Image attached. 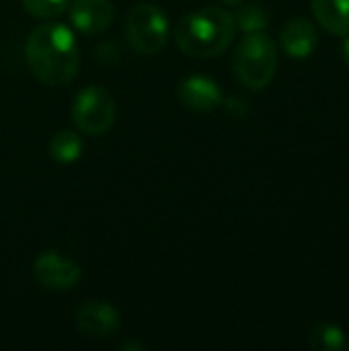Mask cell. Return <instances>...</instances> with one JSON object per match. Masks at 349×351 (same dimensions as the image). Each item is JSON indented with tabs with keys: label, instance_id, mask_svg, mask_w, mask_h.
<instances>
[{
	"label": "cell",
	"instance_id": "6da1fadb",
	"mask_svg": "<svg viewBox=\"0 0 349 351\" xmlns=\"http://www.w3.org/2000/svg\"><path fill=\"white\" fill-rule=\"evenodd\" d=\"M25 60L33 76L47 86H66L80 70L76 37L62 23L37 25L27 37Z\"/></svg>",
	"mask_w": 349,
	"mask_h": 351
},
{
	"label": "cell",
	"instance_id": "7a4b0ae2",
	"mask_svg": "<svg viewBox=\"0 0 349 351\" xmlns=\"http://www.w3.org/2000/svg\"><path fill=\"white\" fill-rule=\"evenodd\" d=\"M234 16L220 6H204L185 14L177 29V47L191 58H216L224 53L234 39Z\"/></svg>",
	"mask_w": 349,
	"mask_h": 351
},
{
	"label": "cell",
	"instance_id": "3957f363",
	"mask_svg": "<svg viewBox=\"0 0 349 351\" xmlns=\"http://www.w3.org/2000/svg\"><path fill=\"white\" fill-rule=\"evenodd\" d=\"M232 70L237 80L249 90H263L276 76L278 49L269 35L247 33L245 39L234 47Z\"/></svg>",
	"mask_w": 349,
	"mask_h": 351
},
{
	"label": "cell",
	"instance_id": "277c9868",
	"mask_svg": "<svg viewBox=\"0 0 349 351\" xmlns=\"http://www.w3.org/2000/svg\"><path fill=\"white\" fill-rule=\"evenodd\" d=\"M125 39L140 56H156L169 41V16L154 2L136 4L125 16Z\"/></svg>",
	"mask_w": 349,
	"mask_h": 351
},
{
	"label": "cell",
	"instance_id": "5b68a950",
	"mask_svg": "<svg viewBox=\"0 0 349 351\" xmlns=\"http://www.w3.org/2000/svg\"><path fill=\"white\" fill-rule=\"evenodd\" d=\"M70 115L78 132L86 136H101L113 128L117 103L107 88L91 84L74 97Z\"/></svg>",
	"mask_w": 349,
	"mask_h": 351
},
{
	"label": "cell",
	"instance_id": "8992f818",
	"mask_svg": "<svg viewBox=\"0 0 349 351\" xmlns=\"http://www.w3.org/2000/svg\"><path fill=\"white\" fill-rule=\"evenodd\" d=\"M33 278L45 290L66 292L76 288L82 280V269L76 261L60 255L58 251H43L33 263Z\"/></svg>",
	"mask_w": 349,
	"mask_h": 351
},
{
	"label": "cell",
	"instance_id": "52a82bcc",
	"mask_svg": "<svg viewBox=\"0 0 349 351\" xmlns=\"http://www.w3.org/2000/svg\"><path fill=\"white\" fill-rule=\"evenodd\" d=\"M76 327L82 335L93 339H109L117 333L121 321L119 311L103 300H88L76 308Z\"/></svg>",
	"mask_w": 349,
	"mask_h": 351
},
{
	"label": "cell",
	"instance_id": "ba28073f",
	"mask_svg": "<svg viewBox=\"0 0 349 351\" xmlns=\"http://www.w3.org/2000/svg\"><path fill=\"white\" fill-rule=\"evenodd\" d=\"M68 12L76 31L84 35H99L113 23L115 6L111 0H72Z\"/></svg>",
	"mask_w": 349,
	"mask_h": 351
},
{
	"label": "cell",
	"instance_id": "9c48e42d",
	"mask_svg": "<svg viewBox=\"0 0 349 351\" xmlns=\"http://www.w3.org/2000/svg\"><path fill=\"white\" fill-rule=\"evenodd\" d=\"M179 101L191 111L208 113L218 109L224 103V97L216 80L208 76H187L179 84Z\"/></svg>",
	"mask_w": 349,
	"mask_h": 351
},
{
	"label": "cell",
	"instance_id": "30bf717a",
	"mask_svg": "<svg viewBox=\"0 0 349 351\" xmlns=\"http://www.w3.org/2000/svg\"><path fill=\"white\" fill-rule=\"evenodd\" d=\"M280 43H282V49L286 51V56H290L294 60H304L315 51V47L319 43V33L309 19L294 16V19L286 21V25L282 27Z\"/></svg>",
	"mask_w": 349,
	"mask_h": 351
},
{
	"label": "cell",
	"instance_id": "8fae6325",
	"mask_svg": "<svg viewBox=\"0 0 349 351\" xmlns=\"http://www.w3.org/2000/svg\"><path fill=\"white\" fill-rule=\"evenodd\" d=\"M317 23L331 35L344 37L349 33V0H311Z\"/></svg>",
	"mask_w": 349,
	"mask_h": 351
},
{
	"label": "cell",
	"instance_id": "7c38bea8",
	"mask_svg": "<svg viewBox=\"0 0 349 351\" xmlns=\"http://www.w3.org/2000/svg\"><path fill=\"white\" fill-rule=\"evenodd\" d=\"M309 346L313 351H346L349 348L346 331L335 325L321 321L309 331Z\"/></svg>",
	"mask_w": 349,
	"mask_h": 351
},
{
	"label": "cell",
	"instance_id": "4fadbf2b",
	"mask_svg": "<svg viewBox=\"0 0 349 351\" xmlns=\"http://www.w3.org/2000/svg\"><path fill=\"white\" fill-rule=\"evenodd\" d=\"M84 148V142L80 138V134L72 132V130H60L58 134L51 136L49 140V156L60 162V165H72L80 158Z\"/></svg>",
	"mask_w": 349,
	"mask_h": 351
},
{
	"label": "cell",
	"instance_id": "5bb4252c",
	"mask_svg": "<svg viewBox=\"0 0 349 351\" xmlns=\"http://www.w3.org/2000/svg\"><path fill=\"white\" fill-rule=\"evenodd\" d=\"M232 16H234V25L245 33H261L269 25V12L261 4L241 2Z\"/></svg>",
	"mask_w": 349,
	"mask_h": 351
},
{
	"label": "cell",
	"instance_id": "9a60e30c",
	"mask_svg": "<svg viewBox=\"0 0 349 351\" xmlns=\"http://www.w3.org/2000/svg\"><path fill=\"white\" fill-rule=\"evenodd\" d=\"M21 4L29 14L43 21H51L68 8L70 0H21Z\"/></svg>",
	"mask_w": 349,
	"mask_h": 351
},
{
	"label": "cell",
	"instance_id": "2e32d148",
	"mask_svg": "<svg viewBox=\"0 0 349 351\" xmlns=\"http://www.w3.org/2000/svg\"><path fill=\"white\" fill-rule=\"evenodd\" d=\"M226 109H228L232 115L243 117V115L249 113V103H247L245 99H241V97H232V99L226 101Z\"/></svg>",
	"mask_w": 349,
	"mask_h": 351
},
{
	"label": "cell",
	"instance_id": "e0dca14e",
	"mask_svg": "<svg viewBox=\"0 0 349 351\" xmlns=\"http://www.w3.org/2000/svg\"><path fill=\"white\" fill-rule=\"evenodd\" d=\"M346 39L341 41V56H344V60H346V64L349 66V33L348 35H344Z\"/></svg>",
	"mask_w": 349,
	"mask_h": 351
},
{
	"label": "cell",
	"instance_id": "ac0fdd59",
	"mask_svg": "<svg viewBox=\"0 0 349 351\" xmlns=\"http://www.w3.org/2000/svg\"><path fill=\"white\" fill-rule=\"evenodd\" d=\"M222 2H226V4H232V6H239L243 0H222Z\"/></svg>",
	"mask_w": 349,
	"mask_h": 351
}]
</instances>
